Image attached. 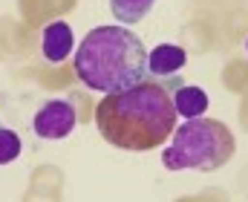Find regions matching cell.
I'll return each instance as SVG.
<instances>
[{"mask_svg":"<svg viewBox=\"0 0 248 202\" xmlns=\"http://www.w3.org/2000/svg\"><path fill=\"white\" fill-rule=\"evenodd\" d=\"M176 107L170 87L139 81L127 90L107 93L95 107V127L104 141L122 150H153L176 130Z\"/></svg>","mask_w":248,"mask_h":202,"instance_id":"cell-1","label":"cell"},{"mask_svg":"<svg viewBox=\"0 0 248 202\" xmlns=\"http://www.w3.org/2000/svg\"><path fill=\"white\" fill-rule=\"evenodd\" d=\"M72 67L90 90L119 93L147 78V49L130 26H95L75 47Z\"/></svg>","mask_w":248,"mask_h":202,"instance_id":"cell-2","label":"cell"},{"mask_svg":"<svg viewBox=\"0 0 248 202\" xmlns=\"http://www.w3.org/2000/svg\"><path fill=\"white\" fill-rule=\"evenodd\" d=\"M170 144L162 153V165L168 171H202L214 173L225 168L237 153V139L228 130V124L217 119H187L173 130Z\"/></svg>","mask_w":248,"mask_h":202,"instance_id":"cell-3","label":"cell"},{"mask_svg":"<svg viewBox=\"0 0 248 202\" xmlns=\"http://www.w3.org/2000/svg\"><path fill=\"white\" fill-rule=\"evenodd\" d=\"M75 124H78V113H75L72 101H63V98L46 101V104L35 113V119H32L35 136L52 139V141H55V139H66V136L75 130Z\"/></svg>","mask_w":248,"mask_h":202,"instance_id":"cell-4","label":"cell"},{"mask_svg":"<svg viewBox=\"0 0 248 202\" xmlns=\"http://www.w3.org/2000/svg\"><path fill=\"white\" fill-rule=\"evenodd\" d=\"M187 52L176 44H159L147 52V75H156V78H170L176 75L179 69L185 67Z\"/></svg>","mask_w":248,"mask_h":202,"instance_id":"cell-5","label":"cell"},{"mask_svg":"<svg viewBox=\"0 0 248 202\" xmlns=\"http://www.w3.org/2000/svg\"><path fill=\"white\" fill-rule=\"evenodd\" d=\"M41 49H44V58L52 61V64L66 61V55L75 49V38H72L69 23H63V20L49 23V26L44 29V44H41Z\"/></svg>","mask_w":248,"mask_h":202,"instance_id":"cell-6","label":"cell"},{"mask_svg":"<svg viewBox=\"0 0 248 202\" xmlns=\"http://www.w3.org/2000/svg\"><path fill=\"white\" fill-rule=\"evenodd\" d=\"M173 107H176V116H185V119H196V116H205L208 110V93L202 87H176L173 93Z\"/></svg>","mask_w":248,"mask_h":202,"instance_id":"cell-7","label":"cell"},{"mask_svg":"<svg viewBox=\"0 0 248 202\" xmlns=\"http://www.w3.org/2000/svg\"><path fill=\"white\" fill-rule=\"evenodd\" d=\"M153 3L156 0H110V12L122 26H133L153 9Z\"/></svg>","mask_w":248,"mask_h":202,"instance_id":"cell-8","label":"cell"},{"mask_svg":"<svg viewBox=\"0 0 248 202\" xmlns=\"http://www.w3.org/2000/svg\"><path fill=\"white\" fill-rule=\"evenodd\" d=\"M20 136L9 127H0V165H9L20 156Z\"/></svg>","mask_w":248,"mask_h":202,"instance_id":"cell-9","label":"cell"},{"mask_svg":"<svg viewBox=\"0 0 248 202\" xmlns=\"http://www.w3.org/2000/svg\"><path fill=\"white\" fill-rule=\"evenodd\" d=\"M246 52H248V41H246Z\"/></svg>","mask_w":248,"mask_h":202,"instance_id":"cell-10","label":"cell"}]
</instances>
